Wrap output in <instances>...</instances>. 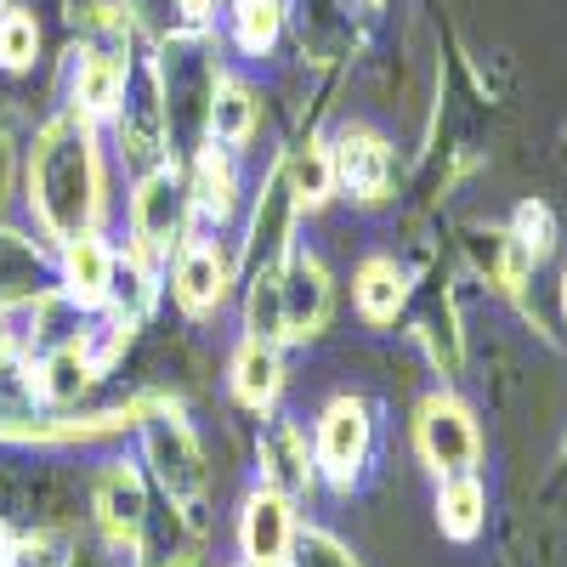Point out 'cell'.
Instances as JSON below:
<instances>
[{
  "label": "cell",
  "instance_id": "4",
  "mask_svg": "<svg viewBox=\"0 0 567 567\" xmlns=\"http://www.w3.org/2000/svg\"><path fill=\"white\" fill-rule=\"evenodd\" d=\"M148 460H154V477L165 483V494L176 499V505H187L194 511L199 499H205V488H210V471H205V449H199V437H194V425H187L176 409H165V403H148Z\"/></svg>",
  "mask_w": 567,
  "mask_h": 567
},
{
  "label": "cell",
  "instance_id": "25",
  "mask_svg": "<svg viewBox=\"0 0 567 567\" xmlns=\"http://www.w3.org/2000/svg\"><path fill=\"white\" fill-rule=\"evenodd\" d=\"M516 245H523L534 261L556 245V216H550V205H539V199H528L523 210H516V233H511Z\"/></svg>",
  "mask_w": 567,
  "mask_h": 567
},
{
  "label": "cell",
  "instance_id": "31",
  "mask_svg": "<svg viewBox=\"0 0 567 567\" xmlns=\"http://www.w3.org/2000/svg\"><path fill=\"white\" fill-rule=\"evenodd\" d=\"M245 567H256V561H245ZM272 567H290V561H272Z\"/></svg>",
  "mask_w": 567,
  "mask_h": 567
},
{
  "label": "cell",
  "instance_id": "18",
  "mask_svg": "<svg viewBox=\"0 0 567 567\" xmlns=\"http://www.w3.org/2000/svg\"><path fill=\"white\" fill-rule=\"evenodd\" d=\"M278 386H284V369H278L272 341L250 336L239 347V358H233V398H239L245 409H267L278 398Z\"/></svg>",
  "mask_w": 567,
  "mask_h": 567
},
{
  "label": "cell",
  "instance_id": "21",
  "mask_svg": "<svg viewBox=\"0 0 567 567\" xmlns=\"http://www.w3.org/2000/svg\"><path fill=\"white\" fill-rule=\"evenodd\" d=\"M284 29V0H233V40L245 45V52H267Z\"/></svg>",
  "mask_w": 567,
  "mask_h": 567
},
{
  "label": "cell",
  "instance_id": "1",
  "mask_svg": "<svg viewBox=\"0 0 567 567\" xmlns=\"http://www.w3.org/2000/svg\"><path fill=\"white\" fill-rule=\"evenodd\" d=\"M29 199L45 221V233L74 239L91 227L103 205V176H97V131L85 114H58L34 136L29 159Z\"/></svg>",
  "mask_w": 567,
  "mask_h": 567
},
{
  "label": "cell",
  "instance_id": "7",
  "mask_svg": "<svg viewBox=\"0 0 567 567\" xmlns=\"http://www.w3.org/2000/svg\"><path fill=\"white\" fill-rule=\"evenodd\" d=\"M120 154L131 159V165H148L154 171V159L165 154V97H159V74L148 69V63H136V69H125V91H120Z\"/></svg>",
  "mask_w": 567,
  "mask_h": 567
},
{
  "label": "cell",
  "instance_id": "27",
  "mask_svg": "<svg viewBox=\"0 0 567 567\" xmlns=\"http://www.w3.org/2000/svg\"><path fill=\"white\" fill-rule=\"evenodd\" d=\"M221 7V0H182V12H187V23H210V12Z\"/></svg>",
  "mask_w": 567,
  "mask_h": 567
},
{
  "label": "cell",
  "instance_id": "26",
  "mask_svg": "<svg viewBox=\"0 0 567 567\" xmlns=\"http://www.w3.org/2000/svg\"><path fill=\"white\" fill-rule=\"evenodd\" d=\"M301 567H358L336 539H329V534H307L301 539Z\"/></svg>",
  "mask_w": 567,
  "mask_h": 567
},
{
  "label": "cell",
  "instance_id": "9",
  "mask_svg": "<svg viewBox=\"0 0 567 567\" xmlns=\"http://www.w3.org/2000/svg\"><path fill=\"white\" fill-rule=\"evenodd\" d=\"M239 550H245V561H256V567L290 561V550H296V499L261 483V488L245 499V511H239Z\"/></svg>",
  "mask_w": 567,
  "mask_h": 567
},
{
  "label": "cell",
  "instance_id": "29",
  "mask_svg": "<svg viewBox=\"0 0 567 567\" xmlns=\"http://www.w3.org/2000/svg\"><path fill=\"white\" fill-rule=\"evenodd\" d=\"M556 465H561V483H567V437H561V460Z\"/></svg>",
  "mask_w": 567,
  "mask_h": 567
},
{
  "label": "cell",
  "instance_id": "2",
  "mask_svg": "<svg viewBox=\"0 0 567 567\" xmlns=\"http://www.w3.org/2000/svg\"><path fill=\"white\" fill-rule=\"evenodd\" d=\"M216 58L199 34H176L165 45V131H176L182 142H199L205 120H210V97H216Z\"/></svg>",
  "mask_w": 567,
  "mask_h": 567
},
{
  "label": "cell",
  "instance_id": "6",
  "mask_svg": "<svg viewBox=\"0 0 567 567\" xmlns=\"http://www.w3.org/2000/svg\"><path fill=\"white\" fill-rule=\"evenodd\" d=\"M187 182L171 171V165H154L148 176L136 182V199H131V233L142 256H159V250H176L182 245V227H187Z\"/></svg>",
  "mask_w": 567,
  "mask_h": 567
},
{
  "label": "cell",
  "instance_id": "24",
  "mask_svg": "<svg viewBox=\"0 0 567 567\" xmlns=\"http://www.w3.org/2000/svg\"><path fill=\"white\" fill-rule=\"evenodd\" d=\"M34 52H40V23H34V12H23V7H7L0 12V69H29L34 63Z\"/></svg>",
  "mask_w": 567,
  "mask_h": 567
},
{
  "label": "cell",
  "instance_id": "10",
  "mask_svg": "<svg viewBox=\"0 0 567 567\" xmlns=\"http://www.w3.org/2000/svg\"><path fill=\"white\" fill-rule=\"evenodd\" d=\"M329 318V272L318 256H290L278 272V336L307 341Z\"/></svg>",
  "mask_w": 567,
  "mask_h": 567
},
{
  "label": "cell",
  "instance_id": "3",
  "mask_svg": "<svg viewBox=\"0 0 567 567\" xmlns=\"http://www.w3.org/2000/svg\"><path fill=\"white\" fill-rule=\"evenodd\" d=\"M414 449H420L425 471L460 477V471L483 460V425L471 414V403H460L454 392H432L414 414Z\"/></svg>",
  "mask_w": 567,
  "mask_h": 567
},
{
  "label": "cell",
  "instance_id": "14",
  "mask_svg": "<svg viewBox=\"0 0 567 567\" xmlns=\"http://www.w3.org/2000/svg\"><path fill=\"white\" fill-rule=\"evenodd\" d=\"M437 528L454 545H477L488 528V488L460 471V477H437Z\"/></svg>",
  "mask_w": 567,
  "mask_h": 567
},
{
  "label": "cell",
  "instance_id": "5",
  "mask_svg": "<svg viewBox=\"0 0 567 567\" xmlns=\"http://www.w3.org/2000/svg\"><path fill=\"white\" fill-rule=\"evenodd\" d=\"M369 449H374V420H369V403L363 398H336L323 414H318V443H312V460L329 483L341 494L363 477L369 465Z\"/></svg>",
  "mask_w": 567,
  "mask_h": 567
},
{
  "label": "cell",
  "instance_id": "16",
  "mask_svg": "<svg viewBox=\"0 0 567 567\" xmlns=\"http://www.w3.org/2000/svg\"><path fill=\"white\" fill-rule=\"evenodd\" d=\"M256 114H261V103H256V91L245 85V80H216V97H210V120H205V136H210V148H245V142L256 136Z\"/></svg>",
  "mask_w": 567,
  "mask_h": 567
},
{
  "label": "cell",
  "instance_id": "8",
  "mask_svg": "<svg viewBox=\"0 0 567 567\" xmlns=\"http://www.w3.org/2000/svg\"><path fill=\"white\" fill-rule=\"evenodd\" d=\"M329 165H336V182L347 187V194L358 205H381L392 194V142L381 131H369V125H347L336 136V148H329Z\"/></svg>",
  "mask_w": 567,
  "mask_h": 567
},
{
  "label": "cell",
  "instance_id": "11",
  "mask_svg": "<svg viewBox=\"0 0 567 567\" xmlns=\"http://www.w3.org/2000/svg\"><path fill=\"white\" fill-rule=\"evenodd\" d=\"M256 460H261V483L278 488V494H290V499L307 494L312 477H318V460H312V449H307V432H301L296 420H284V414H272V420L261 425Z\"/></svg>",
  "mask_w": 567,
  "mask_h": 567
},
{
  "label": "cell",
  "instance_id": "20",
  "mask_svg": "<svg viewBox=\"0 0 567 567\" xmlns=\"http://www.w3.org/2000/svg\"><path fill=\"white\" fill-rule=\"evenodd\" d=\"M91 381H97V363H91L85 341L58 347L52 358L40 363V374H34V386H40V398H45V403H74Z\"/></svg>",
  "mask_w": 567,
  "mask_h": 567
},
{
  "label": "cell",
  "instance_id": "23",
  "mask_svg": "<svg viewBox=\"0 0 567 567\" xmlns=\"http://www.w3.org/2000/svg\"><path fill=\"white\" fill-rule=\"evenodd\" d=\"M284 182H290L296 205H323L329 187H336V165H329V148H307L284 165Z\"/></svg>",
  "mask_w": 567,
  "mask_h": 567
},
{
  "label": "cell",
  "instance_id": "30",
  "mask_svg": "<svg viewBox=\"0 0 567 567\" xmlns=\"http://www.w3.org/2000/svg\"><path fill=\"white\" fill-rule=\"evenodd\" d=\"M561 318H567V278H561Z\"/></svg>",
  "mask_w": 567,
  "mask_h": 567
},
{
  "label": "cell",
  "instance_id": "13",
  "mask_svg": "<svg viewBox=\"0 0 567 567\" xmlns=\"http://www.w3.org/2000/svg\"><path fill=\"white\" fill-rule=\"evenodd\" d=\"M63 284H69V301L80 307H103L114 290V250L91 227L63 245Z\"/></svg>",
  "mask_w": 567,
  "mask_h": 567
},
{
  "label": "cell",
  "instance_id": "15",
  "mask_svg": "<svg viewBox=\"0 0 567 567\" xmlns=\"http://www.w3.org/2000/svg\"><path fill=\"white\" fill-rule=\"evenodd\" d=\"M227 296V256L210 239H194L176 250V301L187 312H210Z\"/></svg>",
  "mask_w": 567,
  "mask_h": 567
},
{
  "label": "cell",
  "instance_id": "19",
  "mask_svg": "<svg viewBox=\"0 0 567 567\" xmlns=\"http://www.w3.org/2000/svg\"><path fill=\"white\" fill-rule=\"evenodd\" d=\"M403 296H409V284H403V267L392 256H369L358 267V312L369 323H392L398 307H403Z\"/></svg>",
  "mask_w": 567,
  "mask_h": 567
},
{
  "label": "cell",
  "instance_id": "12",
  "mask_svg": "<svg viewBox=\"0 0 567 567\" xmlns=\"http://www.w3.org/2000/svg\"><path fill=\"white\" fill-rule=\"evenodd\" d=\"M97 523L114 545H136L142 523H148V488L131 465H109L97 483Z\"/></svg>",
  "mask_w": 567,
  "mask_h": 567
},
{
  "label": "cell",
  "instance_id": "17",
  "mask_svg": "<svg viewBox=\"0 0 567 567\" xmlns=\"http://www.w3.org/2000/svg\"><path fill=\"white\" fill-rule=\"evenodd\" d=\"M125 58L120 52H85L80 58V69H74V114H85V120H103V114H114L120 109V91H125Z\"/></svg>",
  "mask_w": 567,
  "mask_h": 567
},
{
  "label": "cell",
  "instance_id": "22",
  "mask_svg": "<svg viewBox=\"0 0 567 567\" xmlns=\"http://www.w3.org/2000/svg\"><path fill=\"white\" fill-rule=\"evenodd\" d=\"M233 159H227V148H210L205 142V154H199V171H194V194H199V205L221 221L227 210H233Z\"/></svg>",
  "mask_w": 567,
  "mask_h": 567
},
{
  "label": "cell",
  "instance_id": "32",
  "mask_svg": "<svg viewBox=\"0 0 567 567\" xmlns=\"http://www.w3.org/2000/svg\"><path fill=\"white\" fill-rule=\"evenodd\" d=\"M369 7H386V0H369Z\"/></svg>",
  "mask_w": 567,
  "mask_h": 567
},
{
  "label": "cell",
  "instance_id": "28",
  "mask_svg": "<svg viewBox=\"0 0 567 567\" xmlns=\"http://www.w3.org/2000/svg\"><path fill=\"white\" fill-rule=\"evenodd\" d=\"M7 182H12V148H7V131H0V199H7Z\"/></svg>",
  "mask_w": 567,
  "mask_h": 567
}]
</instances>
